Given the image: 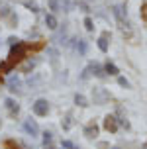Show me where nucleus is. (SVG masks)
Here are the masks:
<instances>
[{
  "instance_id": "obj_28",
  "label": "nucleus",
  "mask_w": 147,
  "mask_h": 149,
  "mask_svg": "<svg viewBox=\"0 0 147 149\" xmlns=\"http://www.w3.org/2000/svg\"><path fill=\"white\" fill-rule=\"evenodd\" d=\"M61 145H63V149H73V147H75V143H73V141H69V139H65V141L61 143Z\"/></svg>"
},
{
  "instance_id": "obj_31",
  "label": "nucleus",
  "mask_w": 147,
  "mask_h": 149,
  "mask_svg": "<svg viewBox=\"0 0 147 149\" xmlns=\"http://www.w3.org/2000/svg\"><path fill=\"white\" fill-rule=\"evenodd\" d=\"M43 149H55V143L49 141V143H43Z\"/></svg>"
},
{
  "instance_id": "obj_20",
  "label": "nucleus",
  "mask_w": 147,
  "mask_h": 149,
  "mask_svg": "<svg viewBox=\"0 0 147 149\" xmlns=\"http://www.w3.org/2000/svg\"><path fill=\"white\" fill-rule=\"evenodd\" d=\"M10 14H12L10 6H6V4H0V18H8Z\"/></svg>"
},
{
  "instance_id": "obj_6",
  "label": "nucleus",
  "mask_w": 147,
  "mask_h": 149,
  "mask_svg": "<svg viewBox=\"0 0 147 149\" xmlns=\"http://www.w3.org/2000/svg\"><path fill=\"white\" fill-rule=\"evenodd\" d=\"M118 127H120V124H118V118L108 114V116L104 118V130H106V132H110V134H116Z\"/></svg>"
},
{
  "instance_id": "obj_22",
  "label": "nucleus",
  "mask_w": 147,
  "mask_h": 149,
  "mask_svg": "<svg viewBox=\"0 0 147 149\" xmlns=\"http://www.w3.org/2000/svg\"><path fill=\"white\" fill-rule=\"evenodd\" d=\"M84 28H86L88 31H94V22H92V18H84Z\"/></svg>"
},
{
  "instance_id": "obj_35",
  "label": "nucleus",
  "mask_w": 147,
  "mask_h": 149,
  "mask_svg": "<svg viewBox=\"0 0 147 149\" xmlns=\"http://www.w3.org/2000/svg\"><path fill=\"white\" fill-rule=\"evenodd\" d=\"M0 124H2V120H0Z\"/></svg>"
},
{
  "instance_id": "obj_24",
  "label": "nucleus",
  "mask_w": 147,
  "mask_h": 149,
  "mask_svg": "<svg viewBox=\"0 0 147 149\" xmlns=\"http://www.w3.org/2000/svg\"><path fill=\"white\" fill-rule=\"evenodd\" d=\"M141 20L147 24V2H143V4H141Z\"/></svg>"
},
{
  "instance_id": "obj_11",
  "label": "nucleus",
  "mask_w": 147,
  "mask_h": 149,
  "mask_svg": "<svg viewBox=\"0 0 147 149\" xmlns=\"http://www.w3.org/2000/svg\"><path fill=\"white\" fill-rule=\"evenodd\" d=\"M88 71H90V74H94V77H98V79H104L106 77V71H104V67L100 65V63H90L88 65Z\"/></svg>"
},
{
  "instance_id": "obj_33",
  "label": "nucleus",
  "mask_w": 147,
  "mask_h": 149,
  "mask_svg": "<svg viewBox=\"0 0 147 149\" xmlns=\"http://www.w3.org/2000/svg\"><path fill=\"white\" fill-rule=\"evenodd\" d=\"M143 149H147V143H143Z\"/></svg>"
},
{
  "instance_id": "obj_21",
  "label": "nucleus",
  "mask_w": 147,
  "mask_h": 149,
  "mask_svg": "<svg viewBox=\"0 0 147 149\" xmlns=\"http://www.w3.org/2000/svg\"><path fill=\"white\" fill-rule=\"evenodd\" d=\"M39 82H41V77H39V74H33V77H29V79H28L29 86H36V84H39Z\"/></svg>"
},
{
  "instance_id": "obj_13",
  "label": "nucleus",
  "mask_w": 147,
  "mask_h": 149,
  "mask_svg": "<svg viewBox=\"0 0 147 149\" xmlns=\"http://www.w3.org/2000/svg\"><path fill=\"white\" fill-rule=\"evenodd\" d=\"M104 71H106V74H110V77H118V74H120V69H118L112 61H106V63H104Z\"/></svg>"
},
{
  "instance_id": "obj_8",
  "label": "nucleus",
  "mask_w": 147,
  "mask_h": 149,
  "mask_svg": "<svg viewBox=\"0 0 147 149\" xmlns=\"http://www.w3.org/2000/svg\"><path fill=\"white\" fill-rule=\"evenodd\" d=\"M8 90H10V92H20V90H22V79H20L18 74L8 77Z\"/></svg>"
},
{
  "instance_id": "obj_5",
  "label": "nucleus",
  "mask_w": 147,
  "mask_h": 149,
  "mask_svg": "<svg viewBox=\"0 0 147 149\" xmlns=\"http://www.w3.org/2000/svg\"><path fill=\"white\" fill-rule=\"evenodd\" d=\"M110 10H112V14H114V18H116L118 22H125V18H127V8H125V4H114Z\"/></svg>"
},
{
  "instance_id": "obj_26",
  "label": "nucleus",
  "mask_w": 147,
  "mask_h": 149,
  "mask_svg": "<svg viewBox=\"0 0 147 149\" xmlns=\"http://www.w3.org/2000/svg\"><path fill=\"white\" fill-rule=\"evenodd\" d=\"M53 141V134L51 132H43V143H49Z\"/></svg>"
},
{
  "instance_id": "obj_12",
  "label": "nucleus",
  "mask_w": 147,
  "mask_h": 149,
  "mask_svg": "<svg viewBox=\"0 0 147 149\" xmlns=\"http://www.w3.org/2000/svg\"><path fill=\"white\" fill-rule=\"evenodd\" d=\"M45 26L49 28V30H57L59 28V22H57V16L49 12V14H45Z\"/></svg>"
},
{
  "instance_id": "obj_19",
  "label": "nucleus",
  "mask_w": 147,
  "mask_h": 149,
  "mask_svg": "<svg viewBox=\"0 0 147 149\" xmlns=\"http://www.w3.org/2000/svg\"><path fill=\"white\" fill-rule=\"evenodd\" d=\"M12 69H14V65H12V63H8V61H4V63H0V73H2V74L10 73Z\"/></svg>"
},
{
  "instance_id": "obj_7",
  "label": "nucleus",
  "mask_w": 147,
  "mask_h": 149,
  "mask_svg": "<svg viewBox=\"0 0 147 149\" xmlns=\"http://www.w3.org/2000/svg\"><path fill=\"white\" fill-rule=\"evenodd\" d=\"M96 45H98V49L102 53L108 51V49H110V31H104L102 36L96 39Z\"/></svg>"
},
{
  "instance_id": "obj_30",
  "label": "nucleus",
  "mask_w": 147,
  "mask_h": 149,
  "mask_svg": "<svg viewBox=\"0 0 147 149\" xmlns=\"http://www.w3.org/2000/svg\"><path fill=\"white\" fill-rule=\"evenodd\" d=\"M8 43H10V45H16V43H20V39H18V37H8Z\"/></svg>"
},
{
  "instance_id": "obj_34",
  "label": "nucleus",
  "mask_w": 147,
  "mask_h": 149,
  "mask_svg": "<svg viewBox=\"0 0 147 149\" xmlns=\"http://www.w3.org/2000/svg\"><path fill=\"white\" fill-rule=\"evenodd\" d=\"M112 149H118V147H112Z\"/></svg>"
},
{
  "instance_id": "obj_29",
  "label": "nucleus",
  "mask_w": 147,
  "mask_h": 149,
  "mask_svg": "<svg viewBox=\"0 0 147 149\" xmlns=\"http://www.w3.org/2000/svg\"><path fill=\"white\" fill-rule=\"evenodd\" d=\"M88 77H90V71H88V67H86V69H84V71H82V74H81V79H82V81H86Z\"/></svg>"
},
{
  "instance_id": "obj_14",
  "label": "nucleus",
  "mask_w": 147,
  "mask_h": 149,
  "mask_svg": "<svg viewBox=\"0 0 147 149\" xmlns=\"http://www.w3.org/2000/svg\"><path fill=\"white\" fill-rule=\"evenodd\" d=\"M75 104L81 106V108H86L88 106V98L84 96V94H81V92H77V94H75Z\"/></svg>"
},
{
  "instance_id": "obj_27",
  "label": "nucleus",
  "mask_w": 147,
  "mask_h": 149,
  "mask_svg": "<svg viewBox=\"0 0 147 149\" xmlns=\"http://www.w3.org/2000/svg\"><path fill=\"white\" fill-rule=\"evenodd\" d=\"M6 149H20V145H18V143H14L12 139H8V141H6Z\"/></svg>"
},
{
  "instance_id": "obj_3",
  "label": "nucleus",
  "mask_w": 147,
  "mask_h": 149,
  "mask_svg": "<svg viewBox=\"0 0 147 149\" xmlns=\"http://www.w3.org/2000/svg\"><path fill=\"white\" fill-rule=\"evenodd\" d=\"M92 98H94V104L98 106H104L108 100H110V94H108V90H104V88H94L92 90Z\"/></svg>"
},
{
  "instance_id": "obj_17",
  "label": "nucleus",
  "mask_w": 147,
  "mask_h": 149,
  "mask_svg": "<svg viewBox=\"0 0 147 149\" xmlns=\"http://www.w3.org/2000/svg\"><path fill=\"white\" fill-rule=\"evenodd\" d=\"M61 127H63L65 132H69V130L73 127V116H71V114H67L65 118H63V122H61Z\"/></svg>"
},
{
  "instance_id": "obj_15",
  "label": "nucleus",
  "mask_w": 147,
  "mask_h": 149,
  "mask_svg": "<svg viewBox=\"0 0 147 149\" xmlns=\"http://www.w3.org/2000/svg\"><path fill=\"white\" fill-rule=\"evenodd\" d=\"M75 47H77V51L81 53V55H86L88 43H86V41H84V39H77V43H75Z\"/></svg>"
},
{
  "instance_id": "obj_4",
  "label": "nucleus",
  "mask_w": 147,
  "mask_h": 149,
  "mask_svg": "<svg viewBox=\"0 0 147 149\" xmlns=\"http://www.w3.org/2000/svg\"><path fill=\"white\" fill-rule=\"evenodd\" d=\"M24 132H26L28 135H31V137H37V135H39V126H37V122L31 120V118L24 120Z\"/></svg>"
},
{
  "instance_id": "obj_18",
  "label": "nucleus",
  "mask_w": 147,
  "mask_h": 149,
  "mask_svg": "<svg viewBox=\"0 0 147 149\" xmlns=\"http://www.w3.org/2000/svg\"><path fill=\"white\" fill-rule=\"evenodd\" d=\"M47 6H49V10H51L53 14L61 12V2L59 0H47Z\"/></svg>"
},
{
  "instance_id": "obj_23",
  "label": "nucleus",
  "mask_w": 147,
  "mask_h": 149,
  "mask_svg": "<svg viewBox=\"0 0 147 149\" xmlns=\"http://www.w3.org/2000/svg\"><path fill=\"white\" fill-rule=\"evenodd\" d=\"M118 84L124 86V88H130V81H127L125 77H120V74H118Z\"/></svg>"
},
{
  "instance_id": "obj_2",
  "label": "nucleus",
  "mask_w": 147,
  "mask_h": 149,
  "mask_svg": "<svg viewBox=\"0 0 147 149\" xmlns=\"http://www.w3.org/2000/svg\"><path fill=\"white\" fill-rule=\"evenodd\" d=\"M31 112L39 116V118H45L47 114H49V102L45 100V98H37L36 102L31 104Z\"/></svg>"
},
{
  "instance_id": "obj_32",
  "label": "nucleus",
  "mask_w": 147,
  "mask_h": 149,
  "mask_svg": "<svg viewBox=\"0 0 147 149\" xmlns=\"http://www.w3.org/2000/svg\"><path fill=\"white\" fill-rule=\"evenodd\" d=\"M73 149H81V147H79V145H75V147H73Z\"/></svg>"
},
{
  "instance_id": "obj_16",
  "label": "nucleus",
  "mask_w": 147,
  "mask_h": 149,
  "mask_svg": "<svg viewBox=\"0 0 147 149\" xmlns=\"http://www.w3.org/2000/svg\"><path fill=\"white\" fill-rule=\"evenodd\" d=\"M24 6L28 8L29 12H33V14H37V12H39V6H37L36 0H24Z\"/></svg>"
},
{
  "instance_id": "obj_25",
  "label": "nucleus",
  "mask_w": 147,
  "mask_h": 149,
  "mask_svg": "<svg viewBox=\"0 0 147 149\" xmlns=\"http://www.w3.org/2000/svg\"><path fill=\"white\" fill-rule=\"evenodd\" d=\"M47 55H51V59L55 61L59 57V51H57V49H53V47H49V49H47Z\"/></svg>"
},
{
  "instance_id": "obj_1",
  "label": "nucleus",
  "mask_w": 147,
  "mask_h": 149,
  "mask_svg": "<svg viewBox=\"0 0 147 149\" xmlns=\"http://www.w3.org/2000/svg\"><path fill=\"white\" fill-rule=\"evenodd\" d=\"M28 57V47L20 41V43L16 45H10V53H8V63H12V65H18V63H22L24 59Z\"/></svg>"
},
{
  "instance_id": "obj_9",
  "label": "nucleus",
  "mask_w": 147,
  "mask_h": 149,
  "mask_svg": "<svg viewBox=\"0 0 147 149\" xmlns=\"http://www.w3.org/2000/svg\"><path fill=\"white\" fill-rule=\"evenodd\" d=\"M4 104H6V110H8V114H10L12 118H16V116L20 114V104L16 102L14 98H6V100H4Z\"/></svg>"
},
{
  "instance_id": "obj_10",
  "label": "nucleus",
  "mask_w": 147,
  "mask_h": 149,
  "mask_svg": "<svg viewBox=\"0 0 147 149\" xmlns=\"http://www.w3.org/2000/svg\"><path fill=\"white\" fill-rule=\"evenodd\" d=\"M82 134H84V137H88V139H96V135H98V126H96L94 122H90V124L84 126Z\"/></svg>"
}]
</instances>
